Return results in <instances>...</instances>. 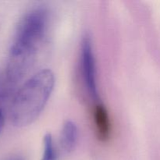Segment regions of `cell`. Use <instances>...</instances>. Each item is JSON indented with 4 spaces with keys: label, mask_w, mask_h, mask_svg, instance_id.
I'll list each match as a JSON object with an SVG mask.
<instances>
[{
    "label": "cell",
    "mask_w": 160,
    "mask_h": 160,
    "mask_svg": "<svg viewBox=\"0 0 160 160\" xmlns=\"http://www.w3.org/2000/svg\"><path fill=\"white\" fill-rule=\"evenodd\" d=\"M49 25V15L39 8L28 12L16 30L6 69L16 79L22 80L35 63Z\"/></svg>",
    "instance_id": "6da1fadb"
},
{
    "label": "cell",
    "mask_w": 160,
    "mask_h": 160,
    "mask_svg": "<svg viewBox=\"0 0 160 160\" xmlns=\"http://www.w3.org/2000/svg\"><path fill=\"white\" fill-rule=\"evenodd\" d=\"M55 85L50 70H42L17 89L9 106L12 124L23 128L32 123L42 113Z\"/></svg>",
    "instance_id": "7a4b0ae2"
},
{
    "label": "cell",
    "mask_w": 160,
    "mask_h": 160,
    "mask_svg": "<svg viewBox=\"0 0 160 160\" xmlns=\"http://www.w3.org/2000/svg\"><path fill=\"white\" fill-rule=\"evenodd\" d=\"M81 63L83 80L88 95L95 103L99 102L96 78V67L90 37L85 35L81 42Z\"/></svg>",
    "instance_id": "3957f363"
},
{
    "label": "cell",
    "mask_w": 160,
    "mask_h": 160,
    "mask_svg": "<svg viewBox=\"0 0 160 160\" xmlns=\"http://www.w3.org/2000/svg\"><path fill=\"white\" fill-rule=\"evenodd\" d=\"M94 120L97 137L102 142H107L110 137V121L106 107L100 102L95 103L94 108Z\"/></svg>",
    "instance_id": "277c9868"
},
{
    "label": "cell",
    "mask_w": 160,
    "mask_h": 160,
    "mask_svg": "<svg viewBox=\"0 0 160 160\" xmlns=\"http://www.w3.org/2000/svg\"><path fill=\"white\" fill-rule=\"evenodd\" d=\"M78 131L76 124L71 120H67L62 126L60 134V145L63 151L70 152L74 149L78 142Z\"/></svg>",
    "instance_id": "5b68a950"
},
{
    "label": "cell",
    "mask_w": 160,
    "mask_h": 160,
    "mask_svg": "<svg viewBox=\"0 0 160 160\" xmlns=\"http://www.w3.org/2000/svg\"><path fill=\"white\" fill-rule=\"evenodd\" d=\"M17 84L12 81L6 72L0 73V108L4 109L6 105L10 106L17 89Z\"/></svg>",
    "instance_id": "8992f818"
},
{
    "label": "cell",
    "mask_w": 160,
    "mask_h": 160,
    "mask_svg": "<svg viewBox=\"0 0 160 160\" xmlns=\"http://www.w3.org/2000/svg\"><path fill=\"white\" fill-rule=\"evenodd\" d=\"M44 151L41 160H57V153L51 134L48 133L44 136Z\"/></svg>",
    "instance_id": "52a82bcc"
},
{
    "label": "cell",
    "mask_w": 160,
    "mask_h": 160,
    "mask_svg": "<svg viewBox=\"0 0 160 160\" xmlns=\"http://www.w3.org/2000/svg\"><path fill=\"white\" fill-rule=\"evenodd\" d=\"M5 122H6V117H5L4 109L0 108V134L5 127Z\"/></svg>",
    "instance_id": "ba28073f"
},
{
    "label": "cell",
    "mask_w": 160,
    "mask_h": 160,
    "mask_svg": "<svg viewBox=\"0 0 160 160\" xmlns=\"http://www.w3.org/2000/svg\"><path fill=\"white\" fill-rule=\"evenodd\" d=\"M7 160H25V159L23 157H22V156H13V157L9 158Z\"/></svg>",
    "instance_id": "9c48e42d"
}]
</instances>
